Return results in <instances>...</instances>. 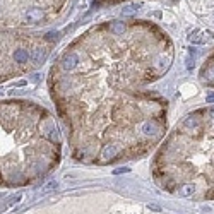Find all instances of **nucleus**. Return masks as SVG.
<instances>
[{"label": "nucleus", "mask_w": 214, "mask_h": 214, "mask_svg": "<svg viewBox=\"0 0 214 214\" xmlns=\"http://www.w3.org/2000/svg\"><path fill=\"white\" fill-rule=\"evenodd\" d=\"M129 171V168H118V170H115V175H120V173H127Z\"/></svg>", "instance_id": "obj_10"}, {"label": "nucleus", "mask_w": 214, "mask_h": 214, "mask_svg": "<svg viewBox=\"0 0 214 214\" xmlns=\"http://www.w3.org/2000/svg\"><path fill=\"white\" fill-rule=\"evenodd\" d=\"M175 58L158 24L115 19L77 36L50 69L48 88L74 159H137L165 137L168 98L154 84Z\"/></svg>", "instance_id": "obj_1"}, {"label": "nucleus", "mask_w": 214, "mask_h": 214, "mask_svg": "<svg viewBox=\"0 0 214 214\" xmlns=\"http://www.w3.org/2000/svg\"><path fill=\"white\" fill-rule=\"evenodd\" d=\"M200 81L207 86L214 88V50L207 55V58L204 60V65L200 69Z\"/></svg>", "instance_id": "obj_6"}, {"label": "nucleus", "mask_w": 214, "mask_h": 214, "mask_svg": "<svg viewBox=\"0 0 214 214\" xmlns=\"http://www.w3.org/2000/svg\"><path fill=\"white\" fill-rule=\"evenodd\" d=\"M151 168L166 192L214 199V106L188 113L159 146Z\"/></svg>", "instance_id": "obj_3"}, {"label": "nucleus", "mask_w": 214, "mask_h": 214, "mask_svg": "<svg viewBox=\"0 0 214 214\" xmlns=\"http://www.w3.org/2000/svg\"><path fill=\"white\" fill-rule=\"evenodd\" d=\"M149 209H151V211H159L158 206H149Z\"/></svg>", "instance_id": "obj_12"}, {"label": "nucleus", "mask_w": 214, "mask_h": 214, "mask_svg": "<svg viewBox=\"0 0 214 214\" xmlns=\"http://www.w3.org/2000/svg\"><path fill=\"white\" fill-rule=\"evenodd\" d=\"M62 158L55 117L28 99L0 101V187H24L45 178Z\"/></svg>", "instance_id": "obj_2"}, {"label": "nucleus", "mask_w": 214, "mask_h": 214, "mask_svg": "<svg viewBox=\"0 0 214 214\" xmlns=\"http://www.w3.org/2000/svg\"><path fill=\"white\" fill-rule=\"evenodd\" d=\"M70 0H0V28H35L58 19Z\"/></svg>", "instance_id": "obj_5"}, {"label": "nucleus", "mask_w": 214, "mask_h": 214, "mask_svg": "<svg viewBox=\"0 0 214 214\" xmlns=\"http://www.w3.org/2000/svg\"><path fill=\"white\" fill-rule=\"evenodd\" d=\"M207 103H214V94H211V96L207 98Z\"/></svg>", "instance_id": "obj_11"}, {"label": "nucleus", "mask_w": 214, "mask_h": 214, "mask_svg": "<svg viewBox=\"0 0 214 214\" xmlns=\"http://www.w3.org/2000/svg\"><path fill=\"white\" fill-rule=\"evenodd\" d=\"M96 5H118V4H125L130 0H94Z\"/></svg>", "instance_id": "obj_8"}, {"label": "nucleus", "mask_w": 214, "mask_h": 214, "mask_svg": "<svg viewBox=\"0 0 214 214\" xmlns=\"http://www.w3.org/2000/svg\"><path fill=\"white\" fill-rule=\"evenodd\" d=\"M57 185H58V183H57L55 180H53V182H50L48 185H46V188H45V192H48V190H51V188H55Z\"/></svg>", "instance_id": "obj_9"}, {"label": "nucleus", "mask_w": 214, "mask_h": 214, "mask_svg": "<svg viewBox=\"0 0 214 214\" xmlns=\"http://www.w3.org/2000/svg\"><path fill=\"white\" fill-rule=\"evenodd\" d=\"M57 40L58 33L43 36L0 28V82L40 69Z\"/></svg>", "instance_id": "obj_4"}, {"label": "nucleus", "mask_w": 214, "mask_h": 214, "mask_svg": "<svg viewBox=\"0 0 214 214\" xmlns=\"http://www.w3.org/2000/svg\"><path fill=\"white\" fill-rule=\"evenodd\" d=\"M190 5L197 14L207 17L214 24V0H190Z\"/></svg>", "instance_id": "obj_7"}]
</instances>
